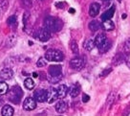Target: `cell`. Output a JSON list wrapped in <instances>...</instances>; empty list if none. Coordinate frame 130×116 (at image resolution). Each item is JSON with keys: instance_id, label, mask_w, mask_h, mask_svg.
Wrapping results in <instances>:
<instances>
[{"instance_id": "1", "label": "cell", "mask_w": 130, "mask_h": 116, "mask_svg": "<svg viewBox=\"0 0 130 116\" xmlns=\"http://www.w3.org/2000/svg\"><path fill=\"white\" fill-rule=\"evenodd\" d=\"M44 26L50 32H58L63 27V23L58 18L54 17H47L44 19Z\"/></svg>"}, {"instance_id": "2", "label": "cell", "mask_w": 130, "mask_h": 116, "mask_svg": "<svg viewBox=\"0 0 130 116\" xmlns=\"http://www.w3.org/2000/svg\"><path fill=\"white\" fill-rule=\"evenodd\" d=\"M44 58L48 62H62L64 60V55L63 53L57 49H49L46 51L44 55Z\"/></svg>"}, {"instance_id": "3", "label": "cell", "mask_w": 130, "mask_h": 116, "mask_svg": "<svg viewBox=\"0 0 130 116\" xmlns=\"http://www.w3.org/2000/svg\"><path fill=\"white\" fill-rule=\"evenodd\" d=\"M23 95V92H22V89L18 85L16 86H13L11 89V93H10V101L14 103V104H19L20 102L21 97Z\"/></svg>"}, {"instance_id": "4", "label": "cell", "mask_w": 130, "mask_h": 116, "mask_svg": "<svg viewBox=\"0 0 130 116\" xmlns=\"http://www.w3.org/2000/svg\"><path fill=\"white\" fill-rule=\"evenodd\" d=\"M70 66L72 67L74 70L79 71L85 66V62L82 58L76 57L70 61Z\"/></svg>"}, {"instance_id": "5", "label": "cell", "mask_w": 130, "mask_h": 116, "mask_svg": "<svg viewBox=\"0 0 130 116\" xmlns=\"http://www.w3.org/2000/svg\"><path fill=\"white\" fill-rule=\"evenodd\" d=\"M35 37H37V39H39L42 42L48 41L49 39L51 38V32L44 28V29H40L37 32V34L35 35Z\"/></svg>"}, {"instance_id": "6", "label": "cell", "mask_w": 130, "mask_h": 116, "mask_svg": "<svg viewBox=\"0 0 130 116\" xmlns=\"http://www.w3.org/2000/svg\"><path fill=\"white\" fill-rule=\"evenodd\" d=\"M35 99L37 102L39 103H44L48 99V90L46 89H38L35 92Z\"/></svg>"}, {"instance_id": "7", "label": "cell", "mask_w": 130, "mask_h": 116, "mask_svg": "<svg viewBox=\"0 0 130 116\" xmlns=\"http://www.w3.org/2000/svg\"><path fill=\"white\" fill-rule=\"evenodd\" d=\"M37 108V100L28 97L23 103V108L26 111H32Z\"/></svg>"}, {"instance_id": "8", "label": "cell", "mask_w": 130, "mask_h": 116, "mask_svg": "<svg viewBox=\"0 0 130 116\" xmlns=\"http://www.w3.org/2000/svg\"><path fill=\"white\" fill-rule=\"evenodd\" d=\"M125 59L126 56L124 55L123 52H119L112 59V64L114 66H118L120 64H122L123 62H125Z\"/></svg>"}, {"instance_id": "9", "label": "cell", "mask_w": 130, "mask_h": 116, "mask_svg": "<svg viewBox=\"0 0 130 116\" xmlns=\"http://www.w3.org/2000/svg\"><path fill=\"white\" fill-rule=\"evenodd\" d=\"M57 99H58V94H57V88L51 87L48 90V99H47V102H48L49 104H53L54 102H56Z\"/></svg>"}, {"instance_id": "10", "label": "cell", "mask_w": 130, "mask_h": 116, "mask_svg": "<svg viewBox=\"0 0 130 116\" xmlns=\"http://www.w3.org/2000/svg\"><path fill=\"white\" fill-rule=\"evenodd\" d=\"M48 73L50 76H58V75H62V67L61 65L58 64H54L49 66Z\"/></svg>"}, {"instance_id": "11", "label": "cell", "mask_w": 130, "mask_h": 116, "mask_svg": "<svg viewBox=\"0 0 130 116\" xmlns=\"http://www.w3.org/2000/svg\"><path fill=\"white\" fill-rule=\"evenodd\" d=\"M55 108H56V111L57 113L62 114V113H65V112L68 110V104L65 101H59V102L57 103Z\"/></svg>"}, {"instance_id": "12", "label": "cell", "mask_w": 130, "mask_h": 116, "mask_svg": "<svg viewBox=\"0 0 130 116\" xmlns=\"http://www.w3.org/2000/svg\"><path fill=\"white\" fill-rule=\"evenodd\" d=\"M100 10H101V5L97 2H94L89 7V16L91 17H96L99 14Z\"/></svg>"}, {"instance_id": "13", "label": "cell", "mask_w": 130, "mask_h": 116, "mask_svg": "<svg viewBox=\"0 0 130 116\" xmlns=\"http://www.w3.org/2000/svg\"><path fill=\"white\" fill-rule=\"evenodd\" d=\"M115 11H116V7H115L114 5L113 6H111L106 12H104L103 13H102V21L107 20V19H111V18L113 17L114 13H115Z\"/></svg>"}, {"instance_id": "14", "label": "cell", "mask_w": 130, "mask_h": 116, "mask_svg": "<svg viewBox=\"0 0 130 116\" xmlns=\"http://www.w3.org/2000/svg\"><path fill=\"white\" fill-rule=\"evenodd\" d=\"M79 92H80V87L78 85V83L74 84V85H72V86L68 89V93H69V95L71 96L72 98L77 97L78 94H79Z\"/></svg>"}, {"instance_id": "15", "label": "cell", "mask_w": 130, "mask_h": 116, "mask_svg": "<svg viewBox=\"0 0 130 116\" xmlns=\"http://www.w3.org/2000/svg\"><path fill=\"white\" fill-rule=\"evenodd\" d=\"M68 89H69V88L67 87V85H65V84H60V85L57 88V94H58V98H59V99H63V98H65L66 95H67V93H68Z\"/></svg>"}, {"instance_id": "16", "label": "cell", "mask_w": 130, "mask_h": 116, "mask_svg": "<svg viewBox=\"0 0 130 116\" xmlns=\"http://www.w3.org/2000/svg\"><path fill=\"white\" fill-rule=\"evenodd\" d=\"M13 76V72L12 69L10 68H4L3 70L0 71V77L3 80H10L12 78Z\"/></svg>"}, {"instance_id": "17", "label": "cell", "mask_w": 130, "mask_h": 116, "mask_svg": "<svg viewBox=\"0 0 130 116\" xmlns=\"http://www.w3.org/2000/svg\"><path fill=\"white\" fill-rule=\"evenodd\" d=\"M111 44H112V43H111V41H110L109 39H106L102 45L98 47V48H99V51H100V53H101V54H105L106 52H108L109 49L111 48Z\"/></svg>"}, {"instance_id": "18", "label": "cell", "mask_w": 130, "mask_h": 116, "mask_svg": "<svg viewBox=\"0 0 130 116\" xmlns=\"http://www.w3.org/2000/svg\"><path fill=\"white\" fill-rule=\"evenodd\" d=\"M106 39H107V37H106V36L103 33L98 34L97 36H96V37H95V39H94V41H95V45L97 46V47L101 46L103 42L105 41Z\"/></svg>"}, {"instance_id": "19", "label": "cell", "mask_w": 130, "mask_h": 116, "mask_svg": "<svg viewBox=\"0 0 130 116\" xmlns=\"http://www.w3.org/2000/svg\"><path fill=\"white\" fill-rule=\"evenodd\" d=\"M95 41H94V39H92V38H87L85 41H84V43H83V48L86 50V51H88V52H90V51H92V50L95 48Z\"/></svg>"}, {"instance_id": "20", "label": "cell", "mask_w": 130, "mask_h": 116, "mask_svg": "<svg viewBox=\"0 0 130 116\" xmlns=\"http://www.w3.org/2000/svg\"><path fill=\"white\" fill-rule=\"evenodd\" d=\"M102 27H103V29L105 30V31H113L115 29V24H114V22L112 20H110V19H107V20H104L103 21V23H102Z\"/></svg>"}, {"instance_id": "21", "label": "cell", "mask_w": 130, "mask_h": 116, "mask_svg": "<svg viewBox=\"0 0 130 116\" xmlns=\"http://www.w3.org/2000/svg\"><path fill=\"white\" fill-rule=\"evenodd\" d=\"M88 27H89L90 31H92V32H97V31H99V30L102 28V24L97 20H92L89 23Z\"/></svg>"}, {"instance_id": "22", "label": "cell", "mask_w": 130, "mask_h": 116, "mask_svg": "<svg viewBox=\"0 0 130 116\" xmlns=\"http://www.w3.org/2000/svg\"><path fill=\"white\" fill-rule=\"evenodd\" d=\"M13 112H14L13 108L11 106H9V105L4 106V108H2V115L3 116H12Z\"/></svg>"}, {"instance_id": "23", "label": "cell", "mask_w": 130, "mask_h": 116, "mask_svg": "<svg viewBox=\"0 0 130 116\" xmlns=\"http://www.w3.org/2000/svg\"><path fill=\"white\" fill-rule=\"evenodd\" d=\"M123 53L126 57L130 56V37L127 38L123 43Z\"/></svg>"}, {"instance_id": "24", "label": "cell", "mask_w": 130, "mask_h": 116, "mask_svg": "<svg viewBox=\"0 0 130 116\" xmlns=\"http://www.w3.org/2000/svg\"><path fill=\"white\" fill-rule=\"evenodd\" d=\"M24 85H25V87H26L27 89H29V90H32V89H34V88H35V86H36V83H35V82H34L31 78H27V79L25 80V82H24Z\"/></svg>"}, {"instance_id": "25", "label": "cell", "mask_w": 130, "mask_h": 116, "mask_svg": "<svg viewBox=\"0 0 130 116\" xmlns=\"http://www.w3.org/2000/svg\"><path fill=\"white\" fill-rule=\"evenodd\" d=\"M70 49L75 55H78L79 50H78V45H77L76 40H71V42H70Z\"/></svg>"}, {"instance_id": "26", "label": "cell", "mask_w": 130, "mask_h": 116, "mask_svg": "<svg viewBox=\"0 0 130 116\" xmlns=\"http://www.w3.org/2000/svg\"><path fill=\"white\" fill-rule=\"evenodd\" d=\"M15 43H16V36L15 35H11V36L7 38L6 44H7L8 47H12Z\"/></svg>"}, {"instance_id": "27", "label": "cell", "mask_w": 130, "mask_h": 116, "mask_svg": "<svg viewBox=\"0 0 130 116\" xmlns=\"http://www.w3.org/2000/svg\"><path fill=\"white\" fill-rule=\"evenodd\" d=\"M7 23H8L9 26H16L17 25V17L15 14H12L8 18L7 20Z\"/></svg>"}, {"instance_id": "28", "label": "cell", "mask_w": 130, "mask_h": 116, "mask_svg": "<svg viewBox=\"0 0 130 116\" xmlns=\"http://www.w3.org/2000/svg\"><path fill=\"white\" fill-rule=\"evenodd\" d=\"M9 7L8 0H0V12H6V10Z\"/></svg>"}, {"instance_id": "29", "label": "cell", "mask_w": 130, "mask_h": 116, "mask_svg": "<svg viewBox=\"0 0 130 116\" xmlns=\"http://www.w3.org/2000/svg\"><path fill=\"white\" fill-rule=\"evenodd\" d=\"M8 84L6 83H4V82H1L0 83V95H4V94H6L7 92H8Z\"/></svg>"}, {"instance_id": "30", "label": "cell", "mask_w": 130, "mask_h": 116, "mask_svg": "<svg viewBox=\"0 0 130 116\" xmlns=\"http://www.w3.org/2000/svg\"><path fill=\"white\" fill-rule=\"evenodd\" d=\"M61 79H62V75H58V76H50V77L48 78L49 82L52 83H58Z\"/></svg>"}, {"instance_id": "31", "label": "cell", "mask_w": 130, "mask_h": 116, "mask_svg": "<svg viewBox=\"0 0 130 116\" xmlns=\"http://www.w3.org/2000/svg\"><path fill=\"white\" fill-rule=\"evenodd\" d=\"M47 60L45 58H39L38 61L37 62V67H44L46 64H47Z\"/></svg>"}, {"instance_id": "32", "label": "cell", "mask_w": 130, "mask_h": 116, "mask_svg": "<svg viewBox=\"0 0 130 116\" xmlns=\"http://www.w3.org/2000/svg\"><path fill=\"white\" fill-rule=\"evenodd\" d=\"M115 97H116V93L114 91H111L110 92V94L108 95L107 97V105H111L112 103L114 102V100H115Z\"/></svg>"}, {"instance_id": "33", "label": "cell", "mask_w": 130, "mask_h": 116, "mask_svg": "<svg viewBox=\"0 0 130 116\" xmlns=\"http://www.w3.org/2000/svg\"><path fill=\"white\" fill-rule=\"evenodd\" d=\"M112 67H109V68H106V69H104V70L102 71V73L100 74V78H104V77H107L108 75L112 72Z\"/></svg>"}, {"instance_id": "34", "label": "cell", "mask_w": 130, "mask_h": 116, "mask_svg": "<svg viewBox=\"0 0 130 116\" xmlns=\"http://www.w3.org/2000/svg\"><path fill=\"white\" fill-rule=\"evenodd\" d=\"M29 18H30V13H29L28 12H25L24 13H23V24H24L25 27L28 24Z\"/></svg>"}, {"instance_id": "35", "label": "cell", "mask_w": 130, "mask_h": 116, "mask_svg": "<svg viewBox=\"0 0 130 116\" xmlns=\"http://www.w3.org/2000/svg\"><path fill=\"white\" fill-rule=\"evenodd\" d=\"M23 3L26 7H28V8H31L32 6V0H23Z\"/></svg>"}, {"instance_id": "36", "label": "cell", "mask_w": 130, "mask_h": 116, "mask_svg": "<svg viewBox=\"0 0 130 116\" xmlns=\"http://www.w3.org/2000/svg\"><path fill=\"white\" fill-rule=\"evenodd\" d=\"M89 100H90L89 95H87V94H85V93L82 94V102H83V103H87Z\"/></svg>"}, {"instance_id": "37", "label": "cell", "mask_w": 130, "mask_h": 116, "mask_svg": "<svg viewBox=\"0 0 130 116\" xmlns=\"http://www.w3.org/2000/svg\"><path fill=\"white\" fill-rule=\"evenodd\" d=\"M75 12H76V11H75L73 8L69 9V12H71V13H75Z\"/></svg>"}, {"instance_id": "38", "label": "cell", "mask_w": 130, "mask_h": 116, "mask_svg": "<svg viewBox=\"0 0 130 116\" xmlns=\"http://www.w3.org/2000/svg\"><path fill=\"white\" fill-rule=\"evenodd\" d=\"M32 76H34V78H37V77H38V74L36 73V72H34V73H32Z\"/></svg>"}, {"instance_id": "39", "label": "cell", "mask_w": 130, "mask_h": 116, "mask_svg": "<svg viewBox=\"0 0 130 116\" xmlns=\"http://www.w3.org/2000/svg\"><path fill=\"white\" fill-rule=\"evenodd\" d=\"M125 63H126V65H127V67L130 69V62H128V61H127V62H125Z\"/></svg>"}, {"instance_id": "40", "label": "cell", "mask_w": 130, "mask_h": 116, "mask_svg": "<svg viewBox=\"0 0 130 116\" xmlns=\"http://www.w3.org/2000/svg\"><path fill=\"white\" fill-rule=\"evenodd\" d=\"M122 18H123V19H124V18H126V14H125V13H123V14H122Z\"/></svg>"}, {"instance_id": "41", "label": "cell", "mask_w": 130, "mask_h": 116, "mask_svg": "<svg viewBox=\"0 0 130 116\" xmlns=\"http://www.w3.org/2000/svg\"><path fill=\"white\" fill-rule=\"evenodd\" d=\"M103 1H109V0H103Z\"/></svg>"}, {"instance_id": "42", "label": "cell", "mask_w": 130, "mask_h": 116, "mask_svg": "<svg viewBox=\"0 0 130 116\" xmlns=\"http://www.w3.org/2000/svg\"><path fill=\"white\" fill-rule=\"evenodd\" d=\"M118 1H120V2H121V1H122V0H118Z\"/></svg>"}]
</instances>
